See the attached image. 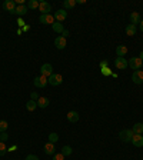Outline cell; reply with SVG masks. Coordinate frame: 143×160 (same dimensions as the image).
I'll return each mask as SVG.
<instances>
[{
  "instance_id": "1",
  "label": "cell",
  "mask_w": 143,
  "mask_h": 160,
  "mask_svg": "<svg viewBox=\"0 0 143 160\" xmlns=\"http://www.w3.org/2000/svg\"><path fill=\"white\" fill-rule=\"evenodd\" d=\"M53 75V67L50 63H45L40 67V76H45V77L49 79Z\"/></svg>"
},
{
  "instance_id": "2",
  "label": "cell",
  "mask_w": 143,
  "mask_h": 160,
  "mask_svg": "<svg viewBox=\"0 0 143 160\" xmlns=\"http://www.w3.org/2000/svg\"><path fill=\"white\" fill-rule=\"evenodd\" d=\"M133 136H135V133H133L132 129H126V130H122L120 133H119V137L123 141H132Z\"/></svg>"
},
{
  "instance_id": "3",
  "label": "cell",
  "mask_w": 143,
  "mask_h": 160,
  "mask_svg": "<svg viewBox=\"0 0 143 160\" xmlns=\"http://www.w3.org/2000/svg\"><path fill=\"white\" fill-rule=\"evenodd\" d=\"M47 82H49V84H52V86H59V84H62V82H63V77H62V75L53 73V75L47 79Z\"/></svg>"
},
{
  "instance_id": "4",
  "label": "cell",
  "mask_w": 143,
  "mask_h": 160,
  "mask_svg": "<svg viewBox=\"0 0 143 160\" xmlns=\"http://www.w3.org/2000/svg\"><path fill=\"white\" fill-rule=\"evenodd\" d=\"M128 64L135 70H140V67H143V62L139 59V57H132V59L128 62Z\"/></svg>"
},
{
  "instance_id": "5",
  "label": "cell",
  "mask_w": 143,
  "mask_h": 160,
  "mask_svg": "<svg viewBox=\"0 0 143 160\" xmlns=\"http://www.w3.org/2000/svg\"><path fill=\"white\" fill-rule=\"evenodd\" d=\"M47 77H45V76H37V77L34 79L33 84L36 86V87H40V89H43V87H46L47 86Z\"/></svg>"
},
{
  "instance_id": "6",
  "label": "cell",
  "mask_w": 143,
  "mask_h": 160,
  "mask_svg": "<svg viewBox=\"0 0 143 160\" xmlns=\"http://www.w3.org/2000/svg\"><path fill=\"white\" fill-rule=\"evenodd\" d=\"M53 17H54V20H57L59 23H62L63 20H66V17H67V11L64 10V9H59V10L53 15Z\"/></svg>"
},
{
  "instance_id": "7",
  "label": "cell",
  "mask_w": 143,
  "mask_h": 160,
  "mask_svg": "<svg viewBox=\"0 0 143 160\" xmlns=\"http://www.w3.org/2000/svg\"><path fill=\"white\" fill-rule=\"evenodd\" d=\"M3 9L4 10H7L9 13H11V15H15V10H16L15 0H6V2L3 3Z\"/></svg>"
},
{
  "instance_id": "8",
  "label": "cell",
  "mask_w": 143,
  "mask_h": 160,
  "mask_svg": "<svg viewBox=\"0 0 143 160\" xmlns=\"http://www.w3.org/2000/svg\"><path fill=\"white\" fill-rule=\"evenodd\" d=\"M39 22L43 23V24H53L54 23V17H53V15H41L40 17H39Z\"/></svg>"
},
{
  "instance_id": "9",
  "label": "cell",
  "mask_w": 143,
  "mask_h": 160,
  "mask_svg": "<svg viewBox=\"0 0 143 160\" xmlns=\"http://www.w3.org/2000/svg\"><path fill=\"white\" fill-rule=\"evenodd\" d=\"M132 80L136 84H142L143 83V71L142 70H135V73L132 75Z\"/></svg>"
},
{
  "instance_id": "10",
  "label": "cell",
  "mask_w": 143,
  "mask_h": 160,
  "mask_svg": "<svg viewBox=\"0 0 143 160\" xmlns=\"http://www.w3.org/2000/svg\"><path fill=\"white\" fill-rule=\"evenodd\" d=\"M39 10L41 11V15H49V11L52 10V6L47 2H40L39 3Z\"/></svg>"
},
{
  "instance_id": "11",
  "label": "cell",
  "mask_w": 143,
  "mask_h": 160,
  "mask_svg": "<svg viewBox=\"0 0 143 160\" xmlns=\"http://www.w3.org/2000/svg\"><path fill=\"white\" fill-rule=\"evenodd\" d=\"M66 45H67V41H66V39H64L63 36H59V37L54 39V46H56L59 50H63V49L66 47Z\"/></svg>"
},
{
  "instance_id": "12",
  "label": "cell",
  "mask_w": 143,
  "mask_h": 160,
  "mask_svg": "<svg viewBox=\"0 0 143 160\" xmlns=\"http://www.w3.org/2000/svg\"><path fill=\"white\" fill-rule=\"evenodd\" d=\"M115 66H116V69H120V70H123V69H126L129 64H128V60L124 59V57H117L116 62H115Z\"/></svg>"
},
{
  "instance_id": "13",
  "label": "cell",
  "mask_w": 143,
  "mask_h": 160,
  "mask_svg": "<svg viewBox=\"0 0 143 160\" xmlns=\"http://www.w3.org/2000/svg\"><path fill=\"white\" fill-rule=\"evenodd\" d=\"M132 143L136 147H143V136L142 134H135L132 137Z\"/></svg>"
},
{
  "instance_id": "14",
  "label": "cell",
  "mask_w": 143,
  "mask_h": 160,
  "mask_svg": "<svg viewBox=\"0 0 143 160\" xmlns=\"http://www.w3.org/2000/svg\"><path fill=\"white\" fill-rule=\"evenodd\" d=\"M67 120H69L70 123L79 122V113L75 112V110H70V112L67 113Z\"/></svg>"
},
{
  "instance_id": "15",
  "label": "cell",
  "mask_w": 143,
  "mask_h": 160,
  "mask_svg": "<svg viewBox=\"0 0 143 160\" xmlns=\"http://www.w3.org/2000/svg\"><path fill=\"white\" fill-rule=\"evenodd\" d=\"M54 152H56L54 143H50V141H47V143L45 145V153H46V154H54Z\"/></svg>"
},
{
  "instance_id": "16",
  "label": "cell",
  "mask_w": 143,
  "mask_h": 160,
  "mask_svg": "<svg viewBox=\"0 0 143 160\" xmlns=\"http://www.w3.org/2000/svg\"><path fill=\"white\" fill-rule=\"evenodd\" d=\"M130 22H132V24H135V26L140 24V15L137 11H132V13H130Z\"/></svg>"
},
{
  "instance_id": "17",
  "label": "cell",
  "mask_w": 143,
  "mask_h": 160,
  "mask_svg": "<svg viewBox=\"0 0 143 160\" xmlns=\"http://www.w3.org/2000/svg\"><path fill=\"white\" fill-rule=\"evenodd\" d=\"M126 53H128V47H126V46L120 45V46H117V47H116V54H117V57H123Z\"/></svg>"
},
{
  "instance_id": "18",
  "label": "cell",
  "mask_w": 143,
  "mask_h": 160,
  "mask_svg": "<svg viewBox=\"0 0 143 160\" xmlns=\"http://www.w3.org/2000/svg\"><path fill=\"white\" fill-rule=\"evenodd\" d=\"M136 32H137V27H136L135 24H132V23H130V24H128V26H126V34H128V36H135Z\"/></svg>"
},
{
  "instance_id": "19",
  "label": "cell",
  "mask_w": 143,
  "mask_h": 160,
  "mask_svg": "<svg viewBox=\"0 0 143 160\" xmlns=\"http://www.w3.org/2000/svg\"><path fill=\"white\" fill-rule=\"evenodd\" d=\"M37 106L40 109H46L47 106H49V99H47V97H39Z\"/></svg>"
},
{
  "instance_id": "20",
  "label": "cell",
  "mask_w": 143,
  "mask_h": 160,
  "mask_svg": "<svg viewBox=\"0 0 143 160\" xmlns=\"http://www.w3.org/2000/svg\"><path fill=\"white\" fill-rule=\"evenodd\" d=\"M52 29L56 32V33H59V34H62L63 33V30H64V27H63V24L62 23H59V22H54L52 24Z\"/></svg>"
},
{
  "instance_id": "21",
  "label": "cell",
  "mask_w": 143,
  "mask_h": 160,
  "mask_svg": "<svg viewBox=\"0 0 143 160\" xmlns=\"http://www.w3.org/2000/svg\"><path fill=\"white\" fill-rule=\"evenodd\" d=\"M15 13L16 15H19V16H24L27 13V6H24V4H22V6H16Z\"/></svg>"
},
{
  "instance_id": "22",
  "label": "cell",
  "mask_w": 143,
  "mask_h": 160,
  "mask_svg": "<svg viewBox=\"0 0 143 160\" xmlns=\"http://www.w3.org/2000/svg\"><path fill=\"white\" fill-rule=\"evenodd\" d=\"M132 130L135 134H142L143 133V123H136L135 126L132 127Z\"/></svg>"
},
{
  "instance_id": "23",
  "label": "cell",
  "mask_w": 143,
  "mask_h": 160,
  "mask_svg": "<svg viewBox=\"0 0 143 160\" xmlns=\"http://www.w3.org/2000/svg\"><path fill=\"white\" fill-rule=\"evenodd\" d=\"M75 6H76V0H64L63 2L64 10H67V9H73Z\"/></svg>"
},
{
  "instance_id": "24",
  "label": "cell",
  "mask_w": 143,
  "mask_h": 160,
  "mask_svg": "<svg viewBox=\"0 0 143 160\" xmlns=\"http://www.w3.org/2000/svg\"><path fill=\"white\" fill-rule=\"evenodd\" d=\"M36 107H37V102L32 100V99H30V100H29V102H27V103H26V109H27V110H29V112H33V110H34V109H36Z\"/></svg>"
},
{
  "instance_id": "25",
  "label": "cell",
  "mask_w": 143,
  "mask_h": 160,
  "mask_svg": "<svg viewBox=\"0 0 143 160\" xmlns=\"http://www.w3.org/2000/svg\"><path fill=\"white\" fill-rule=\"evenodd\" d=\"M72 152H73V149H72L70 146H63V147H62V152H60V153L63 154L64 157H66V156H70Z\"/></svg>"
},
{
  "instance_id": "26",
  "label": "cell",
  "mask_w": 143,
  "mask_h": 160,
  "mask_svg": "<svg viewBox=\"0 0 143 160\" xmlns=\"http://www.w3.org/2000/svg\"><path fill=\"white\" fill-rule=\"evenodd\" d=\"M39 3L40 2H37V0H29L27 2V9H39Z\"/></svg>"
},
{
  "instance_id": "27",
  "label": "cell",
  "mask_w": 143,
  "mask_h": 160,
  "mask_svg": "<svg viewBox=\"0 0 143 160\" xmlns=\"http://www.w3.org/2000/svg\"><path fill=\"white\" fill-rule=\"evenodd\" d=\"M9 127V123L6 122V120H0V133H3V132L7 130Z\"/></svg>"
},
{
  "instance_id": "28",
  "label": "cell",
  "mask_w": 143,
  "mask_h": 160,
  "mask_svg": "<svg viewBox=\"0 0 143 160\" xmlns=\"http://www.w3.org/2000/svg\"><path fill=\"white\" fill-rule=\"evenodd\" d=\"M57 140H59V136H57V133H50L49 134V141H50V143H56Z\"/></svg>"
},
{
  "instance_id": "29",
  "label": "cell",
  "mask_w": 143,
  "mask_h": 160,
  "mask_svg": "<svg viewBox=\"0 0 143 160\" xmlns=\"http://www.w3.org/2000/svg\"><path fill=\"white\" fill-rule=\"evenodd\" d=\"M6 152H7V147L4 145V141H0V156H3Z\"/></svg>"
},
{
  "instance_id": "30",
  "label": "cell",
  "mask_w": 143,
  "mask_h": 160,
  "mask_svg": "<svg viewBox=\"0 0 143 160\" xmlns=\"http://www.w3.org/2000/svg\"><path fill=\"white\" fill-rule=\"evenodd\" d=\"M102 75L103 76H110L112 75V70H110L109 67H105V69H102Z\"/></svg>"
},
{
  "instance_id": "31",
  "label": "cell",
  "mask_w": 143,
  "mask_h": 160,
  "mask_svg": "<svg viewBox=\"0 0 143 160\" xmlns=\"http://www.w3.org/2000/svg\"><path fill=\"white\" fill-rule=\"evenodd\" d=\"M9 139V134L6 133V132H3V133H0V141H6Z\"/></svg>"
},
{
  "instance_id": "32",
  "label": "cell",
  "mask_w": 143,
  "mask_h": 160,
  "mask_svg": "<svg viewBox=\"0 0 143 160\" xmlns=\"http://www.w3.org/2000/svg\"><path fill=\"white\" fill-rule=\"evenodd\" d=\"M53 160H64V156L62 154V153H57V154H54Z\"/></svg>"
},
{
  "instance_id": "33",
  "label": "cell",
  "mask_w": 143,
  "mask_h": 160,
  "mask_svg": "<svg viewBox=\"0 0 143 160\" xmlns=\"http://www.w3.org/2000/svg\"><path fill=\"white\" fill-rule=\"evenodd\" d=\"M109 66V62H107V60H102V62H100V69H105V67H107Z\"/></svg>"
},
{
  "instance_id": "34",
  "label": "cell",
  "mask_w": 143,
  "mask_h": 160,
  "mask_svg": "<svg viewBox=\"0 0 143 160\" xmlns=\"http://www.w3.org/2000/svg\"><path fill=\"white\" fill-rule=\"evenodd\" d=\"M26 160H39V157L34 154H29V156H26Z\"/></svg>"
},
{
  "instance_id": "35",
  "label": "cell",
  "mask_w": 143,
  "mask_h": 160,
  "mask_svg": "<svg viewBox=\"0 0 143 160\" xmlns=\"http://www.w3.org/2000/svg\"><path fill=\"white\" fill-rule=\"evenodd\" d=\"M30 97H32V100H34V102H37V100H39L37 93H32V94H30Z\"/></svg>"
},
{
  "instance_id": "36",
  "label": "cell",
  "mask_w": 143,
  "mask_h": 160,
  "mask_svg": "<svg viewBox=\"0 0 143 160\" xmlns=\"http://www.w3.org/2000/svg\"><path fill=\"white\" fill-rule=\"evenodd\" d=\"M62 36H63V37L66 39V37L69 36V32H67V30H63V33H62Z\"/></svg>"
},
{
  "instance_id": "37",
  "label": "cell",
  "mask_w": 143,
  "mask_h": 160,
  "mask_svg": "<svg viewBox=\"0 0 143 160\" xmlns=\"http://www.w3.org/2000/svg\"><path fill=\"white\" fill-rule=\"evenodd\" d=\"M16 149H17V147H16V146H11L10 149H7V150H9V152H15V150H16Z\"/></svg>"
},
{
  "instance_id": "38",
  "label": "cell",
  "mask_w": 143,
  "mask_h": 160,
  "mask_svg": "<svg viewBox=\"0 0 143 160\" xmlns=\"http://www.w3.org/2000/svg\"><path fill=\"white\" fill-rule=\"evenodd\" d=\"M76 3H80V4H84V3H86V0H77V2H76Z\"/></svg>"
},
{
  "instance_id": "39",
  "label": "cell",
  "mask_w": 143,
  "mask_h": 160,
  "mask_svg": "<svg viewBox=\"0 0 143 160\" xmlns=\"http://www.w3.org/2000/svg\"><path fill=\"white\" fill-rule=\"evenodd\" d=\"M139 26H140V32H143V20H140V24H139Z\"/></svg>"
},
{
  "instance_id": "40",
  "label": "cell",
  "mask_w": 143,
  "mask_h": 160,
  "mask_svg": "<svg viewBox=\"0 0 143 160\" xmlns=\"http://www.w3.org/2000/svg\"><path fill=\"white\" fill-rule=\"evenodd\" d=\"M17 23H19V26H23V24H24V22H23L22 19H19V22H17Z\"/></svg>"
},
{
  "instance_id": "41",
  "label": "cell",
  "mask_w": 143,
  "mask_h": 160,
  "mask_svg": "<svg viewBox=\"0 0 143 160\" xmlns=\"http://www.w3.org/2000/svg\"><path fill=\"white\" fill-rule=\"evenodd\" d=\"M139 59L143 62V52H140V56H139Z\"/></svg>"
},
{
  "instance_id": "42",
  "label": "cell",
  "mask_w": 143,
  "mask_h": 160,
  "mask_svg": "<svg viewBox=\"0 0 143 160\" xmlns=\"http://www.w3.org/2000/svg\"><path fill=\"white\" fill-rule=\"evenodd\" d=\"M142 160H143V159H142Z\"/></svg>"
}]
</instances>
